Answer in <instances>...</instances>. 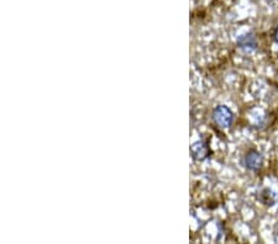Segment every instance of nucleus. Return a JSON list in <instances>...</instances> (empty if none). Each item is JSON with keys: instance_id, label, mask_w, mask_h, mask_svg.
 <instances>
[{"instance_id": "2", "label": "nucleus", "mask_w": 278, "mask_h": 244, "mask_svg": "<svg viewBox=\"0 0 278 244\" xmlns=\"http://www.w3.org/2000/svg\"><path fill=\"white\" fill-rule=\"evenodd\" d=\"M244 164L251 172H259L263 166V155L256 149H251L245 155Z\"/></svg>"}, {"instance_id": "4", "label": "nucleus", "mask_w": 278, "mask_h": 244, "mask_svg": "<svg viewBox=\"0 0 278 244\" xmlns=\"http://www.w3.org/2000/svg\"><path fill=\"white\" fill-rule=\"evenodd\" d=\"M238 46H239V48H241L242 51H245V52L256 51L257 49L256 36H253L252 34L242 35V36L239 37Z\"/></svg>"}, {"instance_id": "5", "label": "nucleus", "mask_w": 278, "mask_h": 244, "mask_svg": "<svg viewBox=\"0 0 278 244\" xmlns=\"http://www.w3.org/2000/svg\"><path fill=\"white\" fill-rule=\"evenodd\" d=\"M259 200L265 205V206H273V205L278 201V195L272 189L266 187V189H262L260 191Z\"/></svg>"}, {"instance_id": "3", "label": "nucleus", "mask_w": 278, "mask_h": 244, "mask_svg": "<svg viewBox=\"0 0 278 244\" xmlns=\"http://www.w3.org/2000/svg\"><path fill=\"white\" fill-rule=\"evenodd\" d=\"M191 154L193 159L203 161L208 159L209 155H211V148L205 141H197L191 146Z\"/></svg>"}, {"instance_id": "6", "label": "nucleus", "mask_w": 278, "mask_h": 244, "mask_svg": "<svg viewBox=\"0 0 278 244\" xmlns=\"http://www.w3.org/2000/svg\"><path fill=\"white\" fill-rule=\"evenodd\" d=\"M273 40H274V42H276L278 45V26L276 28V31H274V34H273Z\"/></svg>"}, {"instance_id": "1", "label": "nucleus", "mask_w": 278, "mask_h": 244, "mask_svg": "<svg viewBox=\"0 0 278 244\" xmlns=\"http://www.w3.org/2000/svg\"><path fill=\"white\" fill-rule=\"evenodd\" d=\"M213 121L220 128L231 127L234 122V114L225 105H219L213 111Z\"/></svg>"}]
</instances>
